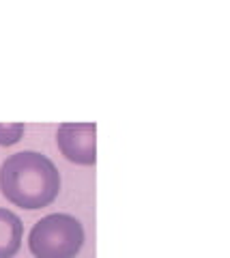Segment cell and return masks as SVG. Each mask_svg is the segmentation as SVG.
I'll use <instances>...</instances> for the list:
<instances>
[{
	"label": "cell",
	"mask_w": 230,
	"mask_h": 258,
	"mask_svg": "<svg viewBox=\"0 0 230 258\" xmlns=\"http://www.w3.org/2000/svg\"><path fill=\"white\" fill-rule=\"evenodd\" d=\"M0 191L20 209H43L58 198L60 174L50 157L37 151H20L0 166Z\"/></svg>",
	"instance_id": "1"
},
{
	"label": "cell",
	"mask_w": 230,
	"mask_h": 258,
	"mask_svg": "<svg viewBox=\"0 0 230 258\" xmlns=\"http://www.w3.org/2000/svg\"><path fill=\"white\" fill-rule=\"evenodd\" d=\"M82 245L84 228L69 213L45 215L28 235V247L35 258H75Z\"/></svg>",
	"instance_id": "2"
},
{
	"label": "cell",
	"mask_w": 230,
	"mask_h": 258,
	"mask_svg": "<svg viewBox=\"0 0 230 258\" xmlns=\"http://www.w3.org/2000/svg\"><path fill=\"white\" fill-rule=\"evenodd\" d=\"M56 144L71 164L95 166L97 161V125L62 123L56 132Z\"/></svg>",
	"instance_id": "3"
},
{
	"label": "cell",
	"mask_w": 230,
	"mask_h": 258,
	"mask_svg": "<svg viewBox=\"0 0 230 258\" xmlns=\"http://www.w3.org/2000/svg\"><path fill=\"white\" fill-rule=\"evenodd\" d=\"M24 224L9 209L0 207V258H13L22 247Z\"/></svg>",
	"instance_id": "4"
},
{
	"label": "cell",
	"mask_w": 230,
	"mask_h": 258,
	"mask_svg": "<svg viewBox=\"0 0 230 258\" xmlns=\"http://www.w3.org/2000/svg\"><path fill=\"white\" fill-rule=\"evenodd\" d=\"M24 138V123H0V147H11Z\"/></svg>",
	"instance_id": "5"
}]
</instances>
